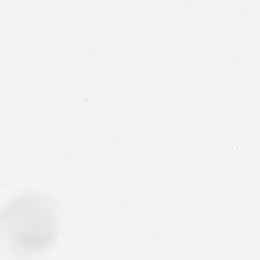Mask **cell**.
<instances>
[{"instance_id": "obj_1", "label": "cell", "mask_w": 260, "mask_h": 260, "mask_svg": "<svg viewBox=\"0 0 260 260\" xmlns=\"http://www.w3.org/2000/svg\"><path fill=\"white\" fill-rule=\"evenodd\" d=\"M56 232V210L47 195L22 194L0 211V236L24 252L45 250L53 243Z\"/></svg>"}]
</instances>
